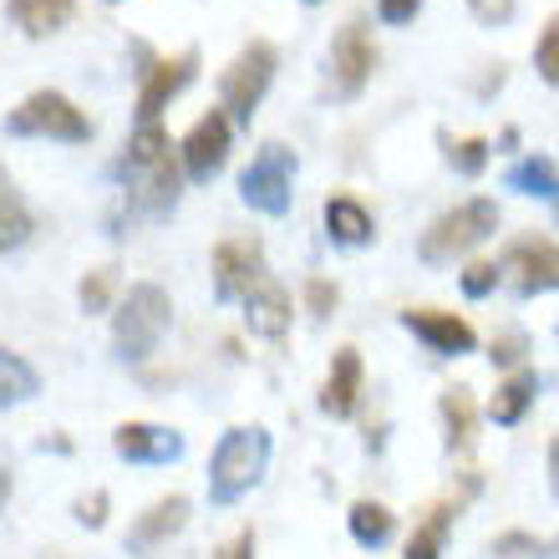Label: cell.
<instances>
[{"label": "cell", "mask_w": 559, "mask_h": 559, "mask_svg": "<svg viewBox=\"0 0 559 559\" xmlns=\"http://www.w3.org/2000/svg\"><path fill=\"white\" fill-rule=\"evenodd\" d=\"M346 524H352V539L361 549H382L386 539H392V530H397V519H392V509L377 499H356L352 514H346Z\"/></svg>", "instance_id": "obj_23"}, {"label": "cell", "mask_w": 559, "mask_h": 559, "mask_svg": "<svg viewBox=\"0 0 559 559\" xmlns=\"http://www.w3.org/2000/svg\"><path fill=\"white\" fill-rule=\"evenodd\" d=\"M493 153H519V128H503L499 133V147Z\"/></svg>", "instance_id": "obj_39"}, {"label": "cell", "mask_w": 559, "mask_h": 559, "mask_svg": "<svg viewBox=\"0 0 559 559\" xmlns=\"http://www.w3.org/2000/svg\"><path fill=\"white\" fill-rule=\"evenodd\" d=\"M402 325L438 356H468L473 346H478V331H473L463 316H453V310H427V306L402 310Z\"/></svg>", "instance_id": "obj_13"}, {"label": "cell", "mask_w": 559, "mask_h": 559, "mask_svg": "<svg viewBox=\"0 0 559 559\" xmlns=\"http://www.w3.org/2000/svg\"><path fill=\"white\" fill-rule=\"evenodd\" d=\"M534 72L545 76L549 87H559V11L549 15L545 36H539V46H534Z\"/></svg>", "instance_id": "obj_29"}, {"label": "cell", "mask_w": 559, "mask_h": 559, "mask_svg": "<svg viewBox=\"0 0 559 559\" xmlns=\"http://www.w3.org/2000/svg\"><path fill=\"white\" fill-rule=\"evenodd\" d=\"M112 448L128 463H174V457H183V432L158 423H122L112 432Z\"/></svg>", "instance_id": "obj_16"}, {"label": "cell", "mask_w": 559, "mask_h": 559, "mask_svg": "<svg viewBox=\"0 0 559 559\" xmlns=\"http://www.w3.org/2000/svg\"><path fill=\"white\" fill-rule=\"evenodd\" d=\"M499 275H509L514 295H545V290H559V245L549 239H514L499 260Z\"/></svg>", "instance_id": "obj_11"}, {"label": "cell", "mask_w": 559, "mask_h": 559, "mask_svg": "<svg viewBox=\"0 0 559 559\" xmlns=\"http://www.w3.org/2000/svg\"><path fill=\"white\" fill-rule=\"evenodd\" d=\"M545 555H549L545 539H534V534H524V530H509L493 539V559H545Z\"/></svg>", "instance_id": "obj_30"}, {"label": "cell", "mask_w": 559, "mask_h": 559, "mask_svg": "<svg viewBox=\"0 0 559 559\" xmlns=\"http://www.w3.org/2000/svg\"><path fill=\"white\" fill-rule=\"evenodd\" d=\"M417 11H423V0H377V15L386 26H407Z\"/></svg>", "instance_id": "obj_35"}, {"label": "cell", "mask_w": 559, "mask_h": 559, "mask_svg": "<svg viewBox=\"0 0 559 559\" xmlns=\"http://www.w3.org/2000/svg\"><path fill=\"white\" fill-rule=\"evenodd\" d=\"M438 143H442V158L453 163L463 178H478L488 168V158H493V143H488V138H448V133H438Z\"/></svg>", "instance_id": "obj_26"}, {"label": "cell", "mask_w": 559, "mask_h": 559, "mask_svg": "<svg viewBox=\"0 0 559 559\" xmlns=\"http://www.w3.org/2000/svg\"><path fill=\"white\" fill-rule=\"evenodd\" d=\"M371 72H377V41H371L367 21L352 15V21L331 36V51H325V97L352 103V97L367 92Z\"/></svg>", "instance_id": "obj_7"}, {"label": "cell", "mask_w": 559, "mask_h": 559, "mask_svg": "<svg viewBox=\"0 0 559 559\" xmlns=\"http://www.w3.org/2000/svg\"><path fill=\"white\" fill-rule=\"evenodd\" d=\"M356 402H361V356L352 346H341L331 356V377L321 386V413L325 417H352Z\"/></svg>", "instance_id": "obj_17"}, {"label": "cell", "mask_w": 559, "mask_h": 559, "mask_svg": "<svg viewBox=\"0 0 559 559\" xmlns=\"http://www.w3.org/2000/svg\"><path fill=\"white\" fill-rule=\"evenodd\" d=\"M555 209H559V193H555Z\"/></svg>", "instance_id": "obj_43"}, {"label": "cell", "mask_w": 559, "mask_h": 559, "mask_svg": "<svg viewBox=\"0 0 559 559\" xmlns=\"http://www.w3.org/2000/svg\"><path fill=\"white\" fill-rule=\"evenodd\" d=\"M493 229H499V204L493 199H468V204L448 209V214L427 224L423 239H417V254H423V265H453L457 254L478 250Z\"/></svg>", "instance_id": "obj_4"}, {"label": "cell", "mask_w": 559, "mask_h": 559, "mask_svg": "<svg viewBox=\"0 0 559 559\" xmlns=\"http://www.w3.org/2000/svg\"><path fill=\"white\" fill-rule=\"evenodd\" d=\"M270 463V432L265 427H229L209 457V499L214 503H235L245 499Z\"/></svg>", "instance_id": "obj_2"}, {"label": "cell", "mask_w": 559, "mask_h": 559, "mask_svg": "<svg viewBox=\"0 0 559 559\" xmlns=\"http://www.w3.org/2000/svg\"><path fill=\"white\" fill-rule=\"evenodd\" d=\"M453 514H457V503H438V509L427 514V524H417V530H413L407 555H402V559H442V539H448Z\"/></svg>", "instance_id": "obj_25"}, {"label": "cell", "mask_w": 559, "mask_h": 559, "mask_svg": "<svg viewBox=\"0 0 559 559\" xmlns=\"http://www.w3.org/2000/svg\"><path fill=\"white\" fill-rule=\"evenodd\" d=\"M112 290H118V275L103 265V270H87V275H82L76 300H82V310H87V316H103V310H112Z\"/></svg>", "instance_id": "obj_28"}, {"label": "cell", "mask_w": 559, "mask_h": 559, "mask_svg": "<svg viewBox=\"0 0 559 559\" xmlns=\"http://www.w3.org/2000/svg\"><path fill=\"white\" fill-rule=\"evenodd\" d=\"M509 189L539 193V199H555V193H559V168L549 158H524L519 168H509Z\"/></svg>", "instance_id": "obj_27"}, {"label": "cell", "mask_w": 559, "mask_h": 559, "mask_svg": "<svg viewBox=\"0 0 559 559\" xmlns=\"http://www.w3.org/2000/svg\"><path fill=\"white\" fill-rule=\"evenodd\" d=\"M260 275H265V245L260 239H219V250H214V295L219 300H245V290Z\"/></svg>", "instance_id": "obj_12"}, {"label": "cell", "mask_w": 559, "mask_h": 559, "mask_svg": "<svg viewBox=\"0 0 559 559\" xmlns=\"http://www.w3.org/2000/svg\"><path fill=\"white\" fill-rule=\"evenodd\" d=\"M488 356H493V367H514L519 356H524V336H499L488 346Z\"/></svg>", "instance_id": "obj_36"}, {"label": "cell", "mask_w": 559, "mask_h": 559, "mask_svg": "<svg viewBox=\"0 0 559 559\" xmlns=\"http://www.w3.org/2000/svg\"><path fill=\"white\" fill-rule=\"evenodd\" d=\"M174 321V300L163 285L143 280L133 290L122 295V306L112 310V346H118L122 361H147V356L158 352L163 331Z\"/></svg>", "instance_id": "obj_3"}, {"label": "cell", "mask_w": 559, "mask_h": 559, "mask_svg": "<svg viewBox=\"0 0 559 559\" xmlns=\"http://www.w3.org/2000/svg\"><path fill=\"white\" fill-rule=\"evenodd\" d=\"M534 397H539V377H534V371H514V377L493 392L488 417H493L499 427H514V423H524V413L534 407Z\"/></svg>", "instance_id": "obj_22"}, {"label": "cell", "mask_w": 559, "mask_h": 559, "mask_svg": "<svg viewBox=\"0 0 559 559\" xmlns=\"http://www.w3.org/2000/svg\"><path fill=\"white\" fill-rule=\"evenodd\" d=\"M275 67H280V51L270 41H250L245 51H239L229 67H224L219 76V112L235 128H250L254 112H260V103H265L270 82H275Z\"/></svg>", "instance_id": "obj_5"}, {"label": "cell", "mask_w": 559, "mask_h": 559, "mask_svg": "<svg viewBox=\"0 0 559 559\" xmlns=\"http://www.w3.org/2000/svg\"><path fill=\"white\" fill-rule=\"evenodd\" d=\"M229 143H235V122L224 118L219 107H209L204 118L189 128V138L178 143V168H183V178L209 183V178L229 163Z\"/></svg>", "instance_id": "obj_9"}, {"label": "cell", "mask_w": 559, "mask_h": 559, "mask_svg": "<svg viewBox=\"0 0 559 559\" xmlns=\"http://www.w3.org/2000/svg\"><path fill=\"white\" fill-rule=\"evenodd\" d=\"M5 15H11V26H21V36L41 41V36H57L72 21L76 0H5Z\"/></svg>", "instance_id": "obj_18"}, {"label": "cell", "mask_w": 559, "mask_h": 559, "mask_svg": "<svg viewBox=\"0 0 559 559\" xmlns=\"http://www.w3.org/2000/svg\"><path fill=\"white\" fill-rule=\"evenodd\" d=\"M306 5H321V0H306Z\"/></svg>", "instance_id": "obj_42"}, {"label": "cell", "mask_w": 559, "mask_h": 559, "mask_svg": "<svg viewBox=\"0 0 559 559\" xmlns=\"http://www.w3.org/2000/svg\"><path fill=\"white\" fill-rule=\"evenodd\" d=\"M5 133L11 138H51V143H87L92 118L67 97V92H31L5 112Z\"/></svg>", "instance_id": "obj_6"}, {"label": "cell", "mask_w": 559, "mask_h": 559, "mask_svg": "<svg viewBox=\"0 0 559 559\" xmlns=\"http://www.w3.org/2000/svg\"><path fill=\"white\" fill-rule=\"evenodd\" d=\"M325 235L336 239V245H346V250H361V245H371L377 224H371V214H367L361 199L336 193V199H325Z\"/></svg>", "instance_id": "obj_19"}, {"label": "cell", "mask_w": 559, "mask_h": 559, "mask_svg": "<svg viewBox=\"0 0 559 559\" xmlns=\"http://www.w3.org/2000/svg\"><path fill=\"white\" fill-rule=\"evenodd\" d=\"M549 488H555V499H559V438L549 442Z\"/></svg>", "instance_id": "obj_38"}, {"label": "cell", "mask_w": 559, "mask_h": 559, "mask_svg": "<svg viewBox=\"0 0 559 559\" xmlns=\"http://www.w3.org/2000/svg\"><path fill=\"white\" fill-rule=\"evenodd\" d=\"M31 235H36V214H31V204L11 183V174L0 168V254L21 250Z\"/></svg>", "instance_id": "obj_21"}, {"label": "cell", "mask_w": 559, "mask_h": 559, "mask_svg": "<svg viewBox=\"0 0 559 559\" xmlns=\"http://www.w3.org/2000/svg\"><path fill=\"white\" fill-rule=\"evenodd\" d=\"M107 509H112V493H107V488H92V493H82V499L72 503L76 524H87V530H103V524H107Z\"/></svg>", "instance_id": "obj_31"}, {"label": "cell", "mask_w": 559, "mask_h": 559, "mask_svg": "<svg viewBox=\"0 0 559 559\" xmlns=\"http://www.w3.org/2000/svg\"><path fill=\"white\" fill-rule=\"evenodd\" d=\"M138 72H143V82H138V128H143V122H158L163 107L199 76V51L183 46L178 57H153L147 67H138Z\"/></svg>", "instance_id": "obj_10"}, {"label": "cell", "mask_w": 559, "mask_h": 559, "mask_svg": "<svg viewBox=\"0 0 559 559\" xmlns=\"http://www.w3.org/2000/svg\"><path fill=\"white\" fill-rule=\"evenodd\" d=\"M118 178H122L128 214H143V219H168L174 214L183 168H178V147L168 143V133L158 122H143L128 138V153L118 158Z\"/></svg>", "instance_id": "obj_1"}, {"label": "cell", "mask_w": 559, "mask_h": 559, "mask_svg": "<svg viewBox=\"0 0 559 559\" xmlns=\"http://www.w3.org/2000/svg\"><path fill=\"white\" fill-rule=\"evenodd\" d=\"M336 300H341L336 280H310V285H306V310L316 316V321H325V316L336 310Z\"/></svg>", "instance_id": "obj_34"}, {"label": "cell", "mask_w": 559, "mask_h": 559, "mask_svg": "<svg viewBox=\"0 0 559 559\" xmlns=\"http://www.w3.org/2000/svg\"><path fill=\"white\" fill-rule=\"evenodd\" d=\"M442 427H448V453H468L478 442V402H473L468 386H448L438 402Z\"/></svg>", "instance_id": "obj_20"}, {"label": "cell", "mask_w": 559, "mask_h": 559, "mask_svg": "<svg viewBox=\"0 0 559 559\" xmlns=\"http://www.w3.org/2000/svg\"><path fill=\"white\" fill-rule=\"evenodd\" d=\"M11 473H5V468H0V514H5V503H11Z\"/></svg>", "instance_id": "obj_40"}, {"label": "cell", "mask_w": 559, "mask_h": 559, "mask_svg": "<svg viewBox=\"0 0 559 559\" xmlns=\"http://www.w3.org/2000/svg\"><path fill=\"white\" fill-rule=\"evenodd\" d=\"M41 392V377H36V367H31L26 356H15L0 346V413L5 407H21V402H31Z\"/></svg>", "instance_id": "obj_24"}, {"label": "cell", "mask_w": 559, "mask_h": 559, "mask_svg": "<svg viewBox=\"0 0 559 559\" xmlns=\"http://www.w3.org/2000/svg\"><path fill=\"white\" fill-rule=\"evenodd\" d=\"M189 524V499L183 493H168V499H158V503H147L143 514L133 519V530H128V555H153L158 545H168L178 530Z\"/></svg>", "instance_id": "obj_14"}, {"label": "cell", "mask_w": 559, "mask_h": 559, "mask_svg": "<svg viewBox=\"0 0 559 559\" xmlns=\"http://www.w3.org/2000/svg\"><path fill=\"white\" fill-rule=\"evenodd\" d=\"M245 321H250L254 336L265 341H285V331H290V290L270 270L245 290Z\"/></svg>", "instance_id": "obj_15"}, {"label": "cell", "mask_w": 559, "mask_h": 559, "mask_svg": "<svg viewBox=\"0 0 559 559\" xmlns=\"http://www.w3.org/2000/svg\"><path fill=\"white\" fill-rule=\"evenodd\" d=\"M295 153L285 143H265L260 153L250 158V168L239 174V199L254 209V214H290V199H295Z\"/></svg>", "instance_id": "obj_8"}, {"label": "cell", "mask_w": 559, "mask_h": 559, "mask_svg": "<svg viewBox=\"0 0 559 559\" xmlns=\"http://www.w3.org/2000/svg\"><path fill=\"white\" fill-rule=\"evenodd\" d=\"M229 559H254V534H239L235 549H229Z\"/></svg>", "instance_id": "obj_37"}, {"label": "cell", "mask_w": 559, "mask_h": 559, "mask_svg": "<svg viewBox=\"0 0 559 559\" xmlns=\"http://www.w3.org/2000/svg\"><path fill=\"white\" fill-rule=\"evenodd\" d=\"M468 11L478 26H509L519 11V0H468Z\"/></svg>", "instance_id": "obj_33"}, {"label": "cell", "mask_w": 559, "mask_h": 559, "mask_svg": "<svg viewBox=\"0 0 559 559\" xmlns=\"http://www.w3.org/2000/svg\"><path fill=\"white\" fill-rule=\"evenodd\" d=\"M499 280L503 275H499V265H493V260H473V265L463 270V295H468V300H484Z\"/></svg>", "instance_id": "obj_32"}, {"label": "cell", "mask_w": 559, "mask_h": 559, "mask_svg": "<svg viewBox=\"0 0 559 559\" xmlns=\"http://www.w3.org/2000/svg\"><path fill=\"white\" fill-rule=\"evenodd\" d=\"M549 555H559V545H549Z\"/></svg>", "instance_id": "obj_41"}]
</instances>
